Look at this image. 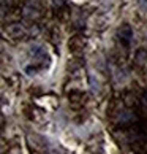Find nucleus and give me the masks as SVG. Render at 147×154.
<instances>
[{"mask_svg": "<svg viewBox=\"0 0 147 154\" xmlns=\"http://www.w3.org/2000/svg\"><path fill=\"white\" fill-rule=\"evenodd\" d=\"M131 37H133V30L130 26H122L120 29H119V40L122 42L123 46H128L130 43H131Z\"/></svg>", "mask_w": 147, "mask_h": 154, "instance_id": "nucleus-1", "label": "nucleus"}, {"mask_svg": "<svg viewBox=\"0 0 147 154\" xmlns=\"http://www.w3.org/2000/svg\"><path fill=\"white\" fill-rule=\"evenodd\" d=\"M7 154H21V148H19V146H13Z\"/></svg>", "mask_w": 147, "mask_h": 154, "instance_id": "nucleus-2", "label": "nucleus"}, {"mask_svg": "<svg viewBox=\"0 0 147 154\" xmlns=\"http://www.w3.org/2000/svg\"><path fill=\"white\" fill-rule=\"evenodd\" d=\"M139 5H141V8H143V10L147 11V0H139Z\"/></svg>", "mask_w": 147, "mask_h": 154, "instance_id": "nucleus-3", "label": "nucleus"}, {"mask_svg": "<svg viewBox=\"0 0 147 154\" xmlns=\"http://www.w3.org/2000/svg\"><path fill=\"white\" fill-rule=\"evenodd\" d=\"M65 2H66V0H54V3H55V5H59V7H60V5H63Z\"/></svg>", "mask_w": 147, "mask_h": 154, "instance_id": "nucleus-4", "label": "nucleus"}]
</instances>
